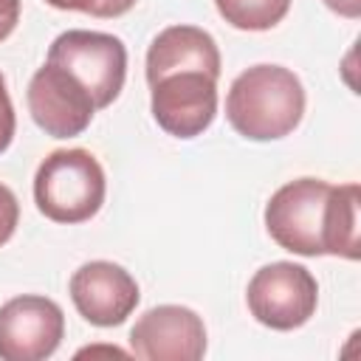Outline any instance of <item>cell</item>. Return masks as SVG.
I'll use <instances>...</instances> for the list:
<instances>
[{"label": "cell", "mask_w": 361, "mask_h": 361, "mask_svg": "<svg viewBox=\"0 0 361 361\" xmlns=\"http://www.w3.org/2000/svg\"><path fill=\"white\" fill-rule=\"evenodd\" d=\"M149 93L158 127L175 138L200 135L217 116V76L206 71H169L149 82Z\"/></svg>", "instance_id": "obj_6"}, {"label": "cell", "mask_w": 361, "mask_h": 361, "mask_svg": "<svg viewBox=\"0 0 361 361\" xmlns=\"http://www.w3.org/2000/svg\"><path fill=\"white\" fill-rule=\"evenodd\" d=\"M17 223H20V203H17V195H14L6 183H0V245H6V243L11 240Z\"/></svg>", "instance_id": "obj_15"}, {"label": "cell", "mask_w": 361, "mask_h": 361, "mask_svg": "<svg viewBox=\"0 0 361 361\" xmlns=\"http://www.w3.org/2000/svg\"><path fill=\"white\" fill-rule=\"evenodd\" d=\"M245 305L251 316L271 330H296L310 322L319 305L316 276L296 262H271L262 265L248 288Z\"/></svg>", "instance_id": "obj_5"}, {"label": "cell", "mask_w": 361, "mask_h": 361, "mask_svg": "<svg viewBox=\"0 0 361 361\" xmlns=\"http://www.w3.org/2000/svg\"><path fill=\"white\" fill-rule=\"evenodd\" d=\"M71 299L85 322L96 327H116L127 322L141 293L130 271L107 259H93L73 271Z\"/></svg>", "instance_id": "obj_10"}, {"label": "cell", "mask_w": 361, "mask_h": 361, "mask_svg": "<svg viewBox=\"0 0 361 361\" xmlns=\"http://www.w3.org/2000/svg\"><path fill=\"white\" fill-rule=\"evenodd\" d=\"M324 6L347 20H358L361 17V0H324Z\"/></svg>", "instance_id": "obj_18"}, {"label": "cell", "mask_w": 361, "mask_h": 361, "mask_svg": "<svg viewBox=\"0 0 361 361\" xmlns=\"http://www.w3.org/2000/svg\"><path fill=\"white\" fill-rule=\"evenodd\" d=\"M45 3L59 11H82V14L102 17V20L121 17L135 6V0H45Z\"/></svg>", "instance_id": "obj_14"}, {"label": "cell", "mask_w": 361, "mask_h": 361, "mask_svg": "<svg viewBox=\"0 0 361 361\" xmlns=\"http://www.w3.org/2000/svg\"><path fill=\"white\" fill-rule=\"evenodd\" d=\"M20 23V0H0V42Z\"/></svg>", "instance_id": "obj_17"}, {"label": "cell", "mask_w": 361, "mask_h": 361, "mask_svg": "<svg viewBox=\"0 0 361 361\" xmlns=\"http://www.w3.org/2000/svg\"><path fill=\"white\" fill-rule=\"evenodd\" d=\"M45 62H54L76 76L93 96L96 110L113 104L127 79V48L118 37L104 31L71 28L59 34L48 48Z\"/></svg>", "instance_id": "obj_3"}, {"label": "cell", "mask_w": 361, "mask_h": 361, "mask_svg": "<svg viewBox=\"0 0 361 361\" xmlns=\"http://www.w3.org/2000/svg\"><path fill=\"white\" fill-rule=\"evenodd\" d=\"M14 130H17L14 104H11V96L6 90V79H3V71H0V152L8 149V144L14 138Z\"/></svg>", "instance_id": "obj_16"}, {"label": "cell", "mask_w": 361, "mask_h": 361, "mask_svg": "<svg viewBox=\"0 0 361 361\" xmlns=\"http://www.w3.org/2000/svg\"><path fill=\"white\" fill-rule=\"evenodd\" d=\"M330 183L322 178H296L279 186L265 206L271 240L299 257H324V214Z\"/></svg>", "instance_id": "obj_4"}, {"label": "cell", "mask_w": 361, "mask_h": 361, "mask_svg": "<svg viewBox=\"0 0 361 361\" xmlns=\"http://www.w3.org/2000/svg\"><path fill=\"white\" fill-rule=\"evenodd\" d=\"M25 102L37 127L51 138L82 135L96 116V104L87 87L54 62H45L31 76Z\"/></svg>", "instance_id": "obj_8"}, {"label": "cell", "mask_w": 361, "mask_h": 361, "mask_svg": "<svg viewBox=\"0 0 361 361\" xmlns=\"http://www.w3.org/2000/svg\"><path fill=\"white\" fill-rule=\"evenodd\" d=\"M107 195L104 169L93 152L54 149L34 175V203L54 223H85L90 220Z\"/></svg>", "instance_id": "obj_2"}, {"label": "cell", "mask_w": 361, "mask_h": 361, "mask_svg": "<svg viewBox=\"0 0 361 361\" xmlns=\"http://www.w3.org/2000/svg\"><path fill=\"white\" fill-rule=\"evenodd\" d=\"M220 17L240 31H268L290 8V0H214Z\"/></svg>", "instance_id": "obj_13"}, {"label": "cell", "mask_w": 361, "mask_h": 361, "mask_svg": "<svg viewBox=\"0 0 361 361\" xmlns=\"http://www.w3.org/2000/svg\"><path fill=\"white\" fill-rule=\"evenodd\" d=\"M305 116V87L282 65H254L243 71L226 96L228 124L248 141H276L290 135Z\"/></svg>", "instance_id": "obj_1"}, {"label": "cell", "mask_w": 361, "mask_h": 361, "mask_svg": "<svg viewBox=\"0 0 361 361\" xmlns=\"http://www.w3.org/2000/svg\"><path fill=\"white\" fill-rule=\"evenodd\" d=\"M65 336L62 307L39 293H23L0 305V361H45Z\"/></svg>", "instance_id": "obj_7"}, {"label": "cell", "mask_w": 361, "mask_h": 361, "mask_svg": "<svg viewBox=\"0 0 361 361\" xmlns=\"http://www.w3.org/2000/svg\"><path fill=\"white\" fill-rule=\"evenodd\" d=\"M358 206H361L358 183H341L330 189L327 214H324V254L344 257V259L361 257Z\"/></svg>", "instance_id": "obj_12"}, {"label": "cell", "mask_w": 361, "mask_h": 361, "mask_svg": "<svg viewBox=\"0 0 361 361\" xmlns=\"http://www.w3.org/2000/svg\"><path fill=\"white\" fill-rule=\"evenodd\" d=\"M130 353L141 361H197L206 355V324L183 305L149 307L130 330Z\"/></svg>", "instance_id": "obj_9"}, {"label": "cell", "mask_w": 361, "mask_h": 361, "mask_svg": "<svg viewBox=\"0 0 361 361\" xmlns=\"http://www.w3.org/2000/svg\"><path fill=\"white\" fill-rule=\"evenodd\" d=\"M169 71H206L220 76V48L214 37L197 25H169L164 28L147 51V82Z\"/></svg>", "instance_id": "obj_11"}]
</instances>
